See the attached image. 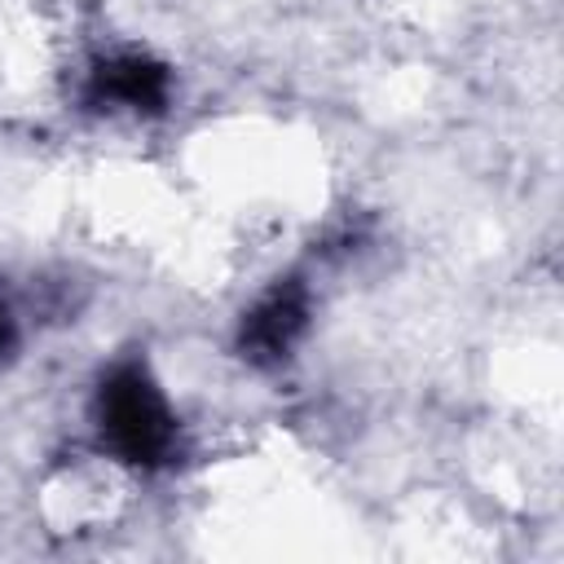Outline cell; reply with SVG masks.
Segmentation results:
<instances>
[{
	"instance_id": "1",
	"label": "cell",
	"mask_w": 564,
	"mask_h": 564,
	"mask_svg": "<svg viewBox=\"0 0 564 564\" xmlns=\"http://www.w3.org/2000/svg\"><path fill=\"white\" fill-rule=\"evenodd\" d=\"M97 427L115 458L154 467L176 445V419L141 366H115L97 392Z\"/></svg>"
},
{
	"instance_id": "2",
	"label": "cell",
	"mask_w": 564,
	"mask_h": 564,
	"mask_svg": "<svg viewBox=\"0 0 564 564\" xmlns=\"http://www.w3.org/2000/svg\"><path fill=\"white\" fill-rule=\"evenodd\" d=\"M308 326V291L300 282H286L269 291L242 322V348L251 361H278L291 352V344Z\"/></svg>"
},
{
	"instance_id": "3",
	"label": "cell",
	"mask_w": 564,
	"mask_h": 564,
	"mask_svg": "<svg viewBox=\"0 0 564 564\" xmlns=\"http://www.w3.org/2000/svg\"><path fill=\"white\" fill-rule=\"evenodd\" d=\"M167 66L150 62V57H110L97 79H93V93L110 106H128V110H163L167 101Z\"/></svg>"
},
{
	"instance_id": "4",
	"label": "cell",
	"mask_w": 564,
	"mask_h": 564,
	"mask_svg": "<svg viewBox=\"0 0 564 564\" xmlns=\"http://www.w3.org/2000/svg\"><path fill=\"white\" fill-rule=\"evenodd\" d=\"M9 344H13V322H9V313L0 308V352H4Z\"/></svg>"
}]
</instances>
